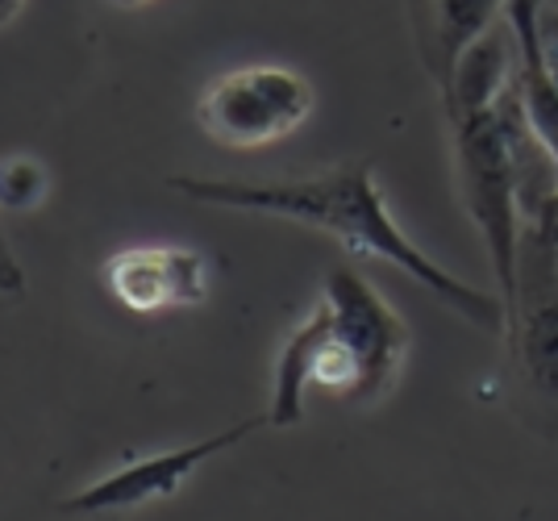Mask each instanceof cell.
<instances>
[{"instance_id": "6da1fadb", "label": "cell", "mask_w": 558, "mask_h": 521, "mask_svg": "<svg viewBox=\"0 0 558 521\" xmlns=\"http://www.w3.org/2000/svg\"><path fill=\"white\" fill-rule=\"evenodd\" d=\"M167 189L180 192L196 205L217 209H242V214L283 217L304 230L329 234L342 242L350 255L392 263L409 280H417L434 301H442L454 317L471 322L475 330L509 338L505 301L496 292L471 288L450 276L442 263H434L413 238L396 226L392 209L379 192L375 167L367 159H350L317 175H288V180H213V175H167Z\"/></svg>"}, {"instance_id": "7a4b0ae2", "label": "cell", "mask_w": 558, "mask_h": 521, "mask_svg": "<svg viewBox=\"0 0 558 521\" xmlns=\"http://www.w3.org/2000/svg\"><path fill=\"white\" fill-rule=\"evenodd\" d=\"M509 96V93H505ZM454 130V171L459 192L475 230L488 251L496 296L505 301V317H517V288H521V238H525V189L517 167V143L505 100L475 113V118L450 121ZM509 342V338H505Z\"/></svg>"}, {"instance_id": "3957f363", "label": "cell", "mask_w": 558, "mask_h": 521, "mask_svg": "<svg viewBox=\"0 0 558 521\" xmlns=\"http://www.w3.org/2000/svg\"><path fill=\"white\" fill-rule=\"evenodd\" d=\"M313 84L292 68L255 63L217 75L196 96V125L230 150H258L296 134L313 118Z\"/></svg>"}, {"instance_id": "277c9868", "label": "cell", "mask_w": 558, "mask_h": 521, "mask_svg": "<svg viewBox=\"0 0 558 521\" xmlns=\"http://www.w3.org/2000/svg\"><path fill=\"white\" fill-rule=\"evenodd\" d=\"M322 301L333 317V338L354 363V392L350 404L384 401L400 379L409 359V326L396 313L372 280H363L354 267H329Z\"/></svg>"}, {"instance_id": "5b68a950", "label": "cell", "mask_w": 558, "mask_h": 521, "mask_svg": "<svg viewBox=\"0 0 558 521\" xmlns=\"http://www.w3.org/2000/svg\"><path fill=\"white\" fill-rule=\"evenodd\" d=\"M263 426H267V413L246 417V422H238V426L217 429L209 438L184 443V447H167V450H155V455H134V459H125L117 472L100 475L88 488H80V493H71L68 500H59L54 509H59V513L96 518V513L138 509V505H150V500L175 497L209 459L226 455L230 447H242V443H246L251 434H258Z\"/></svg>"}, {"instance_id": "8992f818", "label": "cell", "mask_w": 558, "mask_h": 521, "mask_svg": "<svg viewBox=\"0 0 558 521\" xmlns=\"http://www.w3.org/2000/svg\"><path fill=\"white\" fill-rule=\"evenodd\" d=\"M509 347L537 392L558 401V214L555 201L525 221L521 288Z\"/></svg>"}, {"instance_id": "52a82bcc", "label": "cell", "mask_w": 558, "mask_h": 521, "mask_svg": "<svg viewBox=\"0 0 558 521\" xmlns=\"http://www.w3.org/2000/svg\"><path fill=\"white\" fill-rule=\"evenodd\" d=\"M100 280L121 308L155 317L171 308L205 305L213 288V267L192 246H125L100 267Z\"/></svg>"}, {"instance_id": "ba28073f", "label": "cell", "mask_w": 558, "mask_h": 521, "mask_svg": "<svg viewBox=\"0 0 558 521\" xmlns=\"http://www.w3.org/2000/svg\"><path fill=\"white\" fill-rule=\"evenodd\" d=\"M517 84V43L509 29L492 25L484 38H475L471 47L459 54V63L450 68V80L442 84L446 118H475L496 109L505 93Z\"/></svg>"}, {"instance_id": "9c48e42d", "label": "cell", "mask_w": 558, "mask_h": 521, "mask_svg": "<svg viewBox=\"0 0 558 521\" xmlns=\"http://www.w3.org/2000/svg\"><path fill=\"white\" fill-rule=\"evenodd\" d=\"M329 334H333V317L329 305L313 308L296 330L288 334L283 351L276 359V379H271V404H267V426L292 429L304 422V401L317 388V363L326 355Z\"/></svg>"}, {"instance_id": "30bf717a", "label": "cell", "mask_w": 558, "mask_h": 521, "mask_svg": "<svg viewBox=\"0 0 558 521\" xmlns=\"http://www.w3.org/2000/svg\"><path fill=\"white\" fill-rule=\"evenodd\" d=\"M505 13V0H429V25L421 38V63L442 88L450 68L459 63L475 38H484L496 17Z\"/></svg>"}, {"instance_id": "8fae6325", "label": "cell", "mask_w": 558, "mask_h": 521, "mask_svg": "<svg viewBox=\"0 0 558 521\" xmlns=\"http://www.w3.org/2000/svg\"><path fill=\"white\" fill-rule=\"evenodd\" d=\"M47 167L29 155H13L0 163V214H29L47 201Z\"/></svg>"}, {"instance_id": "7c38bea8", "label": "cell", "mask_w": 558, "mask_h": 521, "mask_svg": "<svg viewBox=\"0 0 558 521\" xmlns=\"http://www.w3.org/2000/svg\"><path fill=\"white\" fill-rule=\"evenodd\" d=\"M25 296V267L17 263L9 238H4V226H0V301H22Z\"/></svg>"}, {"instance_id": "4fadbf2b", "label": "cell", "mask_w": 558, "mask_h": 521, "mask_svg": "<svg viewBox=\"0 0 558 521\" xmlns=\"http://www.w3.org/2000/svg\"><path fill=\"white\" fill-rule=\"evenodd\" d=\"M542 68H546V75L555 80V88H558V13H555V0H550V9H546V17H542Z\"/></svg>"}, {"instance_id": "5bb4252c", "label": "cell", "mask_w": 558, "mask_h": 521, "mask_svg": "<svg viewBox=\"0 0 558 521\" xmlns=\"http://www.w3.org/2000/svg\"><path fill=\"white\" fill-rule=\"evenodd\" d=\"M22 4H25V0H0V29H4V25L22 13Z\"/></svg>"}, {"instance_id": "9a60e30c", "label": "cell", "mask_w": 558, "mask_h": 521, "mask_svg": "<svg viewBox=\"0 0 558 521\" xmlns=\"http://www.w3.org/2000/svg\"><path fill=\"white\" fill-rule=\"evenodd\" d=\"M105 4H113V9H142V4H150V0H105Z\"/></svg>"}, {"instance_id": "2e32d148", "label": "cell", "mask_w": 558, "mask_h": 521, "mask_svg": "<svg viewBox=\"0 0 558 521\" xmlns=\"http://www.w3.org/2000/svg\"><path fill=\"white\" fill-rule=\"evenodd\" d=\"M555 214H558V196H555Z\"/></svg>"}]
</instances>
